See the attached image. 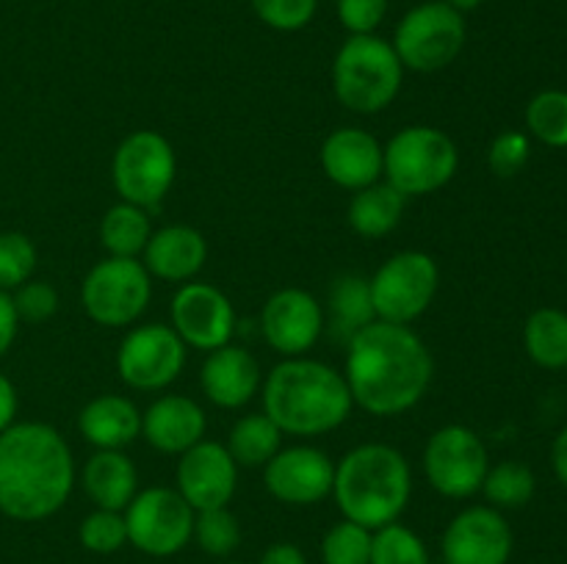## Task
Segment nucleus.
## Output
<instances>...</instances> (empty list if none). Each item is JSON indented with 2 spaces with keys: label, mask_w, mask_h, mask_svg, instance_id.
Segmentation results:
<instances>
[{
  "label": "nucleus",
  "mask_w": 567,
  "mask_h": 564,
  "mask_svg": "<svg viewBox=\"0 0 567 564\" xmlns=\"http://www.w3.org/2000/svg\"><path fill=\"white\" fill-rule=\"evenodd\" d=\"M435 359L413 326L371 321L347 343V376L354 407L393 418L424 398Z\"/></svg>",
  "instance_id": "obj_1"
},
{
  "label": "nucleus",
  "mask_w": 567,
  "mask_h": 564,
  "mask_svg": "<svg viewBox=\"0 0 567 564\" xmlns=\"http://www.w3.org/2000/svg\"><path fill=\"white\" fill-rule=\"evenodd\" d=\"M75 459L48 424L17 420L0 435V512L20 523L48 520L70 501Z\"/></svg>",
  "instance_id": "obj_2"
},
{
  "label": "nucleus",
  "mask_w": 567,
  "mask_h": 564,
  "mask_svg": "<svg viewBox=\"0 0 567 564\" xmlns=\"http://www.w3.org/2000/svg\"><path fill=\"white\" fill-rule=\"evenodd\" d=\"M264 412L282 435L319 437L336 431L352 415L354 401L343 370L310 357H286L260 387Z\"/></svg>",
  "instance_id": "obj_3"
},
{
  "label": "nucleus",
  "mask_w": 567,
  "mask_h": 564,
  "mask_svg": "<svg viewBox=\"0 0 567 564\" xmlns=\"http://www.w3.org/2000/svg\"><path fill=\"white\" fill-rule=\"evenodd\" d=\"M413 470L399 448L385 442H363L336 464L332 495L338 509L352 523L377 531L396 523L410 503Z\"/></svg>",
  "instance_id": "obj_4"
},
{
  "label": "nucleus",
  "mask_w": 567,
  "mask_h": 564,
  "mask_svg": "<svg viewBox=\"0 0 567 564\" xmlns=\"http://www.w3.org/2000/svg\"><path fill=\"white\" fill-rule=\"evenodd\" d=\"M404 81V66L388 39L377 33L349 36L332 61V88L343 108L354 114H380Z\"/></svg>",
  "instance_id": "obj_5"
},
{
  "label": "nucleus",
  "mask_w": 567,
  "mask_h": 564,
  "mask_svg": "<svg viewBox=\"0 0 567 564\" xmlns=\"http://www.w3.org/2000/svg\"><path fill=\"white\" fill-rule=\"evenodd\" d=\"M385 169L382 177L404 197H426L435 194L457 175V144L443 130L430 125L402 127L382 147Z\"/></svg>",
  "instance_id": "obj_6"
},
{
  "label": "nucleus",
  "mask_w": 567,
  "mask_h": 564,
  "mask_svg": "<svg viewBox=\"0 0 567 564\" xmlns=\"http://www.w3.org/2000/svg\"><path fill=\"white\" fill-rule=\"evenodd\" d=\"M369 285L377 321L410 326L435 302L441 271L432 254L404 249L377 269Z\"/></svg>",
  "instance_id": "obj_7"
},
{
  "label": "nucleus",
  "mask_w": 567,
  "mask_h": 564,
  "mask_svg": "<svg viewBox=\"0 0 567 564\" xmlns=\"http://www.w3.org/2000/svg\"><path fill=\"white\" fill-rule=\"evenodd\" d=\"M391 44L404 70H446L465 48V17L443 0H426L399 20Z\"/></svg>",
  "instance_id": "obj_8"
},
{
  "label": "nucleus",
  "mask_w": 567,
  "mask_h": 564,
  "mask_svg": "<svg viewBox=\"0 0 567 564\" xmlns=\"http://www.w3.org/2000/svg\"><path fill=\"white\" fill-rule=\"evenodd\" d=\"M177 158L172 144L155 130H136L120 142L111 164V177L122 202L153 210L172 191Z\"/></svg>",
  "instance_id": "obj_9"
},
{
  "label": "nucleus",
  "mask_w": 567,
  "mask_h": 564,
  "mask_svg": "<svg viewBox=\"0 0 567 564\" xmlns=\"http://www.w3.org/2000/svg\"><path fill=\"white\" fill-rule=\"evenodd\" d=\"M153 299V276L138 258H105L81 285V302L100 326H131Z\"/></svg>",
  "instance_id": "obj_10"
},
{
  "label": "nucleus",
  "mask_w": 567,
  "mask_h": 564,
  "mask_svg": "<svg viewBox=\"0 0 567 564\" xmlns=\"http://www.w3.org/2000/svg\"><path fill=\"white\" fill-rule=\"evenodd\" d=\"M127 542L147 556L166 558L194 540V509L172 487L136 492L125 512Z\"/></svg>",
  "instance_id": "obj_11"
},
{
  "label": "nucleus",
  "mask_w": 567,
  "mask_h": 564,
  "mask_svg": "<svg viewBox=\"0 0 567 564\" xmlns=\"http://www.w3.org/2000/svg\"><path fill=\"white\" fill-rule=\"evenodd\" d=\"M491 457L474 429L449 424L426 440L424 473L426 481L443 498H471L482 490Z\"/></svg>",
  "instance_id": "obj_12"
},
{
  "label": "nucleus",
  "mask_w": 567,
  "mask_h": 564,
  "mask_svg": "<svg viewBox=\"0 0 567 564\" xmlns=\"http://www.w3.org/2000/svg\"><path fill=\"white\" fill-rule=\"evenodd\" d=\"M186 348L169 324L136 326L120 343L116 374L133 390H164L186 368Z\"/></svg>",
  "instance_id": "obj_13"
},
{
  "label": "nucleus",
  "mask_w": 567,
  "mask_h": 564,
  "mask_svg": "<svg viewBox=\"0 0 567 564\" xmlns=\"http://www.w3.org/2000/svg\"><path fill=\"white\" fill-rule=\"evenodd\" d=\"M172 330L186 346L197 352H214L227 346L236 332L233 302L210 282H183L172 296Z\"/></svg>",
  "instance_id": "obj_14"
},
{
  "label": "nucleus",
  "mask_w": 567,
  "mask_h": 564,
  "mask_svg": "<svg viewBox=\"0 0 567 564\" xmlns=\"http://www.w3.org/2000/svg\"><path fill=\"white\" fill-rule=\"evenodd\" d=\"M324 321V307L305 288H282L260 310L264 341L282 357H305L319 343Z\"/></svg>",
  "instance_id": "obj_15"
},
{
  "label": "nucleus",
  "mask_w": 567,
  "mask_h": 564,
  "mask_svg": "<svg viewBox=\"0 0 567 564\" xmlns=\"http://www.w3.org/2000/svg\"><path fill=\"white\" fill-rule=\"evenodd\" d=\"M513 545V529L498 509L468 506L443 531L441 553L446 564H507Z\"/></svg>",
  "instance_id": "obj_16"
},
{
  "label": "nucleus",
  "mask_w": 567,
  "mask_h": 564,
  "mask_svg": "<svg viewBox=\"0 0 567 564\" xmlns=\"http://www.w3.org/2000/svg\"><path fill=\"white\" fill-rule=\"evenodd\" d=\"M266 490L288 506H313L332 495L336 462L316 446L280 448L264 468Z\"/></svg>",
  "instance_id": "obj_17"
},
{
  "label": "nucleus",
  "mask_w": 567,
  "mask_h": 564,
  "mask_svg": "<svg viewBox=\"0 0 567 564\" xmlns=\"http://www.w3.org/2000/svg\"><path fill=\"white\" fill-rule=\"evenodd\" d=\"M238 464L221 442L199 440L181 453L177 462V492L194 512L227 506L236 495Z\"/></svg>",
  "instance_id": "obj_18"
},
{
  "label": "nucleus",
  "mask_w": 567,
  "mask_h": 564,
  "mask_svg": "<svg viewBox=\"0 0 567 564\" xmlns=\"http://www.w3.org/2000/svg\"><path fill=\"white\" fill-rule=\"evenodd\" d=\"M321 169L336 186L354 194L382 180L385 153L363 127H338L321 144Z\"/></svg>",
  "instance_id": "obj_19"
},
{
  "label": "nucleus",
  "mask_w": 567,
  "mask_h": 564,
  "mask_svg": "<svg viewBox=\"0 0 567 564\" xmlns=\"http://www.w3.org/2000/svg\"><path fill=\"white\" fill-rule=\"evenodd\" d=\"M199 385L210 404L221 409H238L247 407L258 396V390L264 387V376H260V365L252 352L227 343V346L208 352L203 370H199Z\"/></svg>",
  "instance_id": "obj_20"
},
{
  "label": "nucleus",
  "mask_w": 567,
  "mask_h": 564,
  "mask_svg": "<svg viewBox=\"0 0 567 564\" xmlns=\"http://www.w3.org/2000/svg\"><path fill=\"white\" fill-rule=\"evenodd\" d=\"M208 418L194 398L169 393L150 404L142 412V437L161 453H186L205 440Z\"/></svg>",
  "instance_id": "obj_21"
},
{
  "label": "nucleus",
  "mask_w": 567,
  "mask_h": 564,
  "mask_svg": "<svg viewBox=\"0 0 567 564\" xmlns=\"http://www.w3.org/2000/svg\"><path fill=\"white\" fill-rule=\"evenodd\" d=\"M208 260V243L199 230L188 224H169L153 230L142 252L150 276L164 282H192Z\"/></svg>",
  "instance_id": "obj_22"
},
{
  "label": "nucleus",
  "mask_w": 567,
  "mask_h": 564,
  "mask_svg": "<svg viewBox=\"0 0 567 564\" xmlns=\"http://www.w3.org/2000/svg\"><path fill=\"white\" fill-rule=\"evenodd\" d=\"M78 429L97 451H122L142 437V412L127 396L105 393L81 409Z\"/></svg>",
  "instance_id": "obj_23"
},
{
  "label": "nucleus",
  "mask_w": 567,
  "mask_h": 564,
  "mask_svg": "<svg viewBox=\"0 0 567 564\" xmlns=\"http://www.w3.org/2000/svg\"><path fill=\"white\" fill-rule=\"evenodd\" d=\"M83 490L97 509L125 512L138 492L136 464L122 451H94L83 464Z\"/></svg>",
  "instance_id": "obj_24"
},
{
  "label": "nucleus",
  "mask_w": 567,
  "mask_h": 564,
  "mask_svg": "<svg viewBox=\"0 0 567 564\" xmlns=\"http://www.w3.org/2000/svg\"><path fill=\"white\" fill-rule=\"evenodd\" d=\"M404 205H408V197L399 194L391 182L380 180L374 186H365L349 199V227L363 238H385L402 221Z\"/></svg>",
  "instance_id": "obj_25"
},
{
  "label": "nucleus",
  "mask_w": 567,
  "mask_h": 564,
  "mask_svg": "<svg viewBox=\"0 0 567 564\" xmlns=\"http://www.w3.org/2000/svg\"><path fill=\"white\" fill-rule=\"evenodd\" d=\"M336 337L343 343L352 341L363 326L377 321L374 304H371V285L369 276L363 274H341L330 288L327 299V313Z\"/></svg>",
  "instance_id": "obj_26"
},
{
  "label": "nucleus",
  "mask_w": 567,
  "mask_h": 564,
  "mask_svg": "<svg viewBox=\"0 0 567 564\" xmlns=\"http://www.w3.org/2000/svg\"><path fill=\"white\" fill-rule=\"evenodd\" d=\"M225 448L238 468H266L282 448V431L266 412L244 415L233 424Z\"/></svg>",
  "instance_id": "obj_27"
},
{
  "label": "nucleus",
  "mask_w": 567,
  "mask_h": 564,
  "mask_svg": "<svg viewBox=\"0 0 567 564\" xmlns=\"http://www.w3.org/2000/svg\"><path fill=\"white\" fill-rule=\"evenodd\" d=\"M153 236L150 213L138 205L120 202L100 221V243L109 258H138Z\"/></svg>",
  "instance_id": "obj_28"
},
{
  "label": "nucleus",
  "mask_w": 567,
  "mask_h": 564,
  "mask_svg": "<svg viewBox=\"0 0 567 564\" xmlns=\"http://www.w3.org/2000/svg\"><path fill=\"white\" fill-rule=\"evenodd\" d=\"M524 346L540 368H567V313L557 307L535 310L526 321Z\"/></svg>",
  "instance_id": "obj_29"
},
{
  "label": "nucleus",
  "mask_w": 567,
  "mask_h": 564,
  "mask_svg": "<svg viewBox=\"0 0 567 564\" xmlns=\"http://www.w3.org/2000/svg\"><path fill=\"white\" fill-rule=\"evenodd\" d=\"M537 481L524 462H498L487 468L482 490L493 509H520L535 498Z\"/></svg>",
  "instance_id": "obj_30"
},
{
  "label": "nucleus",
  "mask_w": 567,
  "mask_h": 564,
  "mask_svg": "<svg viewBox=\"0 0 567 564\" xmlns=\"http://www.w3.org/2000/svg\"><path fill=\"white\" fill-rule=\"evenodd\" d=\"M526 127L546 147H567V92L546 88L526 105Z\"/></svg>",
  "instance_id": "obj_31"
},
{
  "label": "nucleus",
  "mask_w": 567,
  "mask_h": 564,
  "mask_svg": "<svg viewBox=\"0 0 567 564\" xmlns=\"http://www.w3.org/2000/svg\"><path fill=\"white\" fill-rule=\"evenodd\" d=\"M371 564H432L430 547L413 529L396 520L371 536Z\"/></svg>",
  "instance_id": "obj_32"
},
{
  "label": "nucleus",
  "mask_w": 567,
  "mask_h": 564,
  "mask_svg": "<svg viewBox=\"0 0 567 564\" xmlns=\"http://www.w3.org/2000/svg\"><path fill=\"white\" fill-rule=\"evenodd\" d=\"M194 540L208 556L227 558L241 545V525L227 506L203 509L194 514Z\"/></svg>",
  "instance_id": "obj_33"
},
{
  "label": "nucleus",
  "mask_w": 567,
  "mask_h": 564,
  "mask_svg": "<svg viewBox=\"0 0 567 564\" xmlns=\"http://www.w3.org/2000/svg\"><path fill=\"white\" fill-rule=\"evenodd\" d=\"M371 536H374V531L343 518L321 540V562L371 564Z\"/></svg>",
  "instance_id": "obj_34"
},
{
  "label": "nucleus",
  "mask_w": 567,
  "mask_h": 564,
  "mask_svg": "<svg viewBox=\"0 0 567 564\" xmlns=\"http://www.w3.org/2000/svg\"><path fill=\"white\" fill-rule=\"evenodd\" d=\"M37 247L25 232H0V291L11 293L28 282L37 271Z\"/></svg>",
  "instance_id": "obj_35"
},
{
  "label": "nucleus",
  "mask_w": 567,
  "mask_h": 564,
  "mask_svg": "<svg viewBox=\"0 0 567 564\" xmlns=\"http://www.w3.org/2000/svg\"><path fill=\"white\" fill-rule=\"evenodd\" d=\"M78 536H81V545L86 551L100 553V556L116 553L127 542L125 514L111 512V509H94L89 518H83Z\"/></svg>",
  "instance_id": "obj_36"
},
{
  "label": "nucleus",
  "mask_w": 567,
  "mask_h": 564,
  "mask_svg": "<svg viewBox=\"0 0 567 564\" xmlns=\"http://www.w3.org/2000/svg\"><path fill=\"white\" fill-rule=\"evenodd\" d=\"M252 11L275 31H299L316 17L319 0H249Z\"/></svg>",
  "instance_id": "obj_37"
},
{
  "label": "nucleus",
  "mask_w": 567,
  "mask_h": 564,
  "mask_svg": "<svg viewBox=\"0 0 567 564\" xmlns=\"http://www.w3.org/2000/svg\"><path fill=\"white\" fill-rule=\"evenodd\" d=\"M11 302H14L20 321L28 324H42V321L53 318L59 310V291L44 280H28L22 282L17 291H11Z\"/></svg>",
  "instance_id": "obj_38"
},
{
  "label": "nucleus",
  "mask_w": 567,
  "mask_h": 564,
  "mask_svg": "<svg viewBox=\"0 0 567 564\" xmlns=\"http://www.w3.org/2000/svg\"><path fill=\"white\" fill-rule=\"evenodd\" d=\"M532 144L529 136L520 130H504L493 138L491 153H487V164H491L496 177H515L526 164H529Z\"/></svg>",
  "instance_id": "obj_39"
},
{
  "label": "nucleus",
  "mask_w": 567,
  "mask_h": 564,
  "mask_svg": "<svg viewBox=\"0 0 567 564\" xmlns=\"http://www.w3.org/2000/svg\"><path fill=\"white\" fill-rule=\"evenodd\" d=\"M336 11L349 36H365L385 22L388 0H338Z\"/></svg>",
  "instance_id": "obj_40"
},
{
  "label": "nucleus",
  "mask_w": 567,
  "mask_h": 564,
  "mask_svg": "<svg viewBox=\"0 0 567 564\" xmlns=\"http://www.w3.org/2000/svg\"><path fill=\"white\" fill-rule=\"evenodd\" d=\"M17 330H20V315L11 302V293L0 291V357H6L9 348L14 346Z\"/></svg>",
  "instance_id": "obj_41"
},
{
  "label": "nucleus",
  "mask_w": 567,
  "mask_h": 564,
  "mask_svg": "<svg viewBox=\"0 0 567 564\" xmlns=\"http://www.w3.org/2000/svg\"><path fill=\"white\" fill-rule=\"evenodd\" d=\"M17 409H20L17 387L11 385L9 376L0 374V435H3L9 426L17 424Z\"/></svg>",
  "instance_id": "obj_42"
},
{
  "label": "nucleus",
  "mask_w": 567,
  "mask_h": 564,
  "mask_svg": "<svg viewBox=\"0 0 567 564\" xmlns=\"http://www.w3.org/2000/svg\"><path fill=\"white\" fill-rule=\"evenodd\" d=\"M260 564H308V558L293 542H275L264 551Z\"/></svg>",
  "instance_id": "obj_43"
},
{
  "label": "nucleus",
  "mask_w": 567,
  "mask_h": 564,
  "mask_svg": "<svg viewBox=\"0 0 567 564\" xmlns=\"http://www.w3.org/2000/svg\"><path fill=\"white\" fill-rule=\"evenodd\" d=\"M551 468L557 473V479L567 487V426L554 437L551 446Z\"/></svg>",
  "instance_id": "obj_44"
},
{
  "label": "nucleus",
  "mask_w": 567,
  "mask_h": 564,
  "mask_svg": "<svg viewBox=\"0 0 567 564\" xmlns=\"http://www.w3.org/2000/svg\"><path fill=\"white\" fill-rule=\"evenodd\" d=\"M443 3H449L452 9H457L460 14H465V11H474L482 0H443Z\"/></svg>",
  "instance_id": "obj_45"
},
{
  "label": "nucleus",
  "mask_w": 567,
  "mask_h": 564,
  "mask_svg": "<svg viewBox=\"0 0 567 564\" xmlns=\"http://www.w3.org/2000/svg\"><path fill=\"white\" fill-rule=\"evenodd\" d=\"M225 564H244V562H225Z\"/></svg>",
  "instance_id": "obj_46"
}]
</instances>
